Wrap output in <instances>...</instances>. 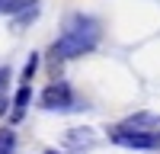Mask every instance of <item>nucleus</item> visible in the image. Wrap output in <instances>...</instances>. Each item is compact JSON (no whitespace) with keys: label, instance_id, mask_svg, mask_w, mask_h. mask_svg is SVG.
<instances>
[{"label":"nucleus","instance_id":"f257e3e1","mask_svg":"<svg viewBox=\"0 0 160 154\" xmlns=\"http://www.w3.org/2000/svg\"><path fill=\"white\" fill-rule=\"evenodd\" d=\"M99 23L93 16H83V13H74L64 23V32L55 38L51 45V61H68V58H80L90 55L93 48L99 45Z\"/></svg>","mask_w":160,"mask_h":154},{"label":"nucleus","instance_id":"f03ea898","mask_svg":"<svg viewBox=\"0 0 160 154\" xmlns=\"http://www.w3.org/2000/svg\"><path fill=\"white\" fill-rule=\"evenodd\" d=\"M38 103H42V109L48 112H68V109H80V103L74 96V90L64 84V80H55V84H48L42 90V96H38Z\"/></svg>","mask_w":160,"mask_h":154},{"label":"nucleus","instance_id":"7ed1b4c3","mask_svg":"<svg viewBox=\"0 0 160 154\" xmlns=\"http://www.w3.org/2000/svg\"><path fill=\"white\" fill-rule=\"evenodd\" d=\"M109 138L115 141L118 148H128V151H154L160 148V135L157 132H125V128H112Z\"/></svg>","mask_w":160,"mask_h":154},{"label":"nucleus","instance_id":"20e7f679","mask_svg":"<svg viewBox=\"0 0 160 154\" xmlns=\"http://www.w3.org/2000/svg\"><path fill=\"white\" fill-rule=\"evenodd\" d=\"M157 125H160V116H154V112H135V116H128L118 128H125V132H157Z\"/></svg>","mask_w":160,"mask_h":154},{"label":"nucleus","instance_id":"39448f33","mask_svg":"<svg viewBox=\"0 0 160 154\" xmlns=\"http://www.w3.org/2000/svg\"><path fill=\"white\" fill-rule=\"evenodd\" d=\"M32 103V90H29V84H22L19 90H16V96H13V109H10V122H19L22 116H26V106Z\"/></svg>","mask_w":160,"mask_h":154},{"label":"nucleus","instance_id":"423d86ee","mask_svg":"<svg viewBox=\"0 0 160 154\" xmlns=\"http://www.w3.org/2000/svg\"><path fill=\"white\" fill-rule=\"evenodd\" d=\"M64 141H68L74 151H83V148H93L96 135H93V128H71V132L64 135Z\"/></svg>","mask_w":160,"mask_h":154},{"label":"nucleus","instance_id":"0eeeda50","mask_svg":"<svg viewBox=\"0 0 160 154\" xmlns=\"http://www.w3.org/2000/svg\"><path fill=\"white\" fill-rule=\"evenodd\" d=\"M35 3H38V0H0V13H3V16H16V13L29 10Z\"/></svg>","mask_w":160,"mask_h":154},{"label":"nucleus","instance_id":"6e6552de","mask_svg":"<svg viewBox=\"0 0 160 154\" xmlns=\"http://www.w3.org/2000/svg\"><path fill=\"white\" fill-rule=\"evenodd\" d=\"M35 16H38V3H35V7H29V10H22V13H16V19H13V29H16V32H19V29H26V26H29Z\"/></svg>","mask_w":160,"mask_h":154},{"label":"nucleus","instance_id":"1a4fd4ad","mask_svg":"<svg viewBox=\"0 0 160 154\" xmlns=\"http://www.w3.org/2000/svg\"><path fill=\"white\" fill-rule=\"evenodd\" d=\"M13 148H16V135L10 128H3L0 132V154H13Z\"/></svg>","mask_w":160,"mask_h":154},{"label":"nucleus","instance_id":"9d476101","mask_svg":"<svg viewBox=\"0 0 160 154\" xmlns=\"http://www.w3.org/2000/svg\"><path fill=\"white\" fill-rule=\"evenodd\" d=\"M35 71H38V55L32 51V55H29V61H26V68H22V84H29L32 77H35Z\"/></svg>","mask_w":160,"mask_h":154},{"label":"nucleus","instance_id":"9b49d317","mask_svg":"<svg viewBox=\"0 0 160 154\" xmlns=\"http://www.w3.org/2000/svg\"><path fill=\"white\" fill-rule=\"evenodd\" d=\"M7 80H10V68H0V90L7 87Z\"/></svg>","mask_w":160,"mask_h":154},{"label":"nucleus","instance_id":"f8f14e48","mask_svg":"<svg viewBox=\"0 0 160 154\" xmlns=\"http://www.w3.org/2000/svg\"><path fill=\"white\" fill-rule=\"evenodd\" d=\"M7 106H10V100H7V96H0V116L7 112Z\"/></svg>","mask_w":160,"mask_h":154},{"label":"nucleus","instance_id":"ddd939ff","mask_svg":"<svg viewBox=\"0 0 160 154\" xmlns=\"http://www.w3.org/2000/svg\"><path fill=\"white\" fill-rule=\"evenodd\" d=\"M45 154H68V151H58V148H48Z\"/></svg>","mask_w":160,"mask_h":154}]
</instances>
